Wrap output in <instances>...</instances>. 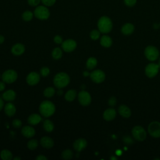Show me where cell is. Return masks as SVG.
Listing matches in <instances>:
<instances>
[{
	"label": "cell",
	"mask_w": 160,
	"mask_h": 160,
	"mask_svg": "<svg viewBox=\"0 0 160 160\" xmlns=\"http://www.w3.org/2000/svg\"><path fill=\"white\" fill-rule=\"evenodd\" d=\"M39 110L42 116L48 118L54 114L56 111V108L54 103L50 101L46 100L40 104Z\"/></svg>",
	"instance_id": "1"
},
{
	"label": "cell",
	"mask_w": 160,
	"mask_h": 160,
	"mask_svg": "<svg viewBox=\"0 0 160 160\" xmlns=\"http://www.w3.org/2000/svg\"><path fill=\"white\" fill-rule=\"evenodd\" d=\"M70 82V78L69 75L66 72H59L56 74L53 79L54 86L58 88L61 89L69 84Z\"/></svg>",
	"instance_id": "2"
},
{
	"label": "cell",
	"mask_w": 160,
	"mask_h": 160,
	"mask_svg": "<svg viewBox=\"0 0 160 160\" xmlns=\"http://www.w3.org/2000/svg\"><path fill=\"white\" fill-rule=\"evenodd\" d=\"M98 27L101 32L106 34L112 30V22L108 16H102L98 20Z\"/></svg>",
	"instance_id": "3"
},
{
	"label": "cell",
	"mask_w": 160,
	"mask_h": 160,
	"mask_svg": "<svg viewBox=\"0 0 160 160\" xmlns=\"http://www.w3.org/2000/svg\"><path fill=\"white\" fill-rule=\"evenodd\" d=\"M144 55L149 61H154L159 58V52L155 46H148L144 49Z\"/></svg>",
	"instance_id": "4"
},
{
	"label": "cell",
	"mask_w": 160,
	"mask_h": 160,
	"mask_svg": "<svg viewBox=\"0 0 160 160\" xmlns=\"http://www.w3.org/2000/svg\"><path fill=\"white\" fill-rule=\"evenodd\" d=\"M34 14L36 18L41 20H45L49 18L50 16V12L49 9L44 6H38L34 11Z\"/></svg>",
	"instance_id": "5"
},
{
	"label": "cell",
	"mask_w": 160,
	"mask_h": 160,
	"mask_svg": "<svg viewBox=\"0 0 160 160\" xmlns=\"http://www.w3.org/2000/svg\"><path fill=\"white\" fill-rule=\"evenodd\" d=\"M133 138L138 141H143L146 138V132L141 126H136L132 129Z\"/></svg>",
	"instance_id": "6"
},
{
	"label": "cell",
	"mask_w": 160,
	"mask_h": 160,
	"mask_svg": "<svg viewBox=\"0 0 160 160\" xmlns=\"http://www.w3.org/2000/svg\"><path fill=\"white\" fill-rule=\"evenodd\" d=\"M2 80L6 82V83H12L18 78V73L16 72V71L13 69H8L5 71L2 76H1Z\"/></svg>",
	"instance_id": "7"
},
{
	"label": "cell",
	"mask_w": 160,
	"mask_h": 160,
	"mask_svg": "<svg viewBox=\"0 0 160 160\" xmlns=\"http://www.w3.org/2000/svg\"><path fill=\"white\" fill-rule=\"evenodd\" d=\"M149 134L153 138H160V122L158 121L151 122L148 128Z\"/></svg>",
	"instance_id": "8"
},
{
	"label": "cell",
	"mask_w": 160,
	"mask_h": 160,
	"mask_svg": "<svg viewBox=\"0 0 160 160\" xmlns=\"http://www.w3.org/2000/svg\"><path fill=\"white\" fill-rule=\"evenodd\" d=\"M159 69V66L158 64L149 63L145 68V74L148 78H152L158 74Z\"/></svg>",
	"instance_id": "9"
},
{
	"label": "cell",
	"mask_w": 160,
	"mask_h": 160,
	"mask_svg": "<svg viewBox=\"0 0 160 160\" xmlns=\"http://www.w3.org/2000/svg\"><path fill=\"white\" fill-rule=\"evenodd\" d=\"M78 101L79 103L84 106H86L90 104L91 102V96L90 94L84 90H82L78 93Z\"/></svg>",
	"instance_id": "10"
},
{
	"label": "cell",
	"mask_w": 160,
	"mask_h": 160,
	"mask_svg": "<svg viewBox=\"0 0 160 160\" xmlns=\"http://www.w3.org/2000/svg\"><path fill=\"white\" fill-rule=\"evenodd\" d=\"M90 78L91 80L96 83H101L105 79V73L100 69H96L90 73Z\"/></svg>",
	"instance_id": "11"
},
{
	"label": "cell",
	"mask_w": 160,
	"mask_h": 160,
	"mask_svg": "<svg viewBox=\"0 0 160 160\" xmlns=\"http://www.w3.org/2000/svg\"><path fill=\"white\" fill-rule=\"evenodd\" d=\"M77 46L76 42L71 39H68L65 41H64L61 44V48L62 50H64L65 52H72L73 51Z\"/></svg>",
	"instance_id": "12"
},
{
	"label": "cell",
	"mask_w": 160,
	"mask_h": 160,
	"mask_svg": "<svg viewBox=\"0 0 160 160\" xmlns=\"http://www.w3.org/2000/svg\"><path fill=\"white\" fill-rule=\"evenodd\" d=\"M40 81V75L36 72H30L26 77V82L30 86L37 84Z\"/></svg>",
	"instance_id": "13"
},
{
	"label": "cell",
	"mask_w": 160,
	"mask_h": 160,
	"mask_svg": "<svg viewBox=\"0 0 160 160\" xmlns=\"http://www.w3.org/2000/svg\"><path fill=\"white\" fill-rule=\"evenodd\" d=\"M87 144H88V143L85 139L79 138V139L75 140V141L74 142L73 148L78 152H80L86 148Z\"/></svg>",
	"instance_id": "14"
},
{
	"label": "cell",
	"mask_w": 160,
	"mask_h": 160,
	"mask_svg": "<svg viewBox=\"0 0 160 160\" xmlns=\"http://www.w3.org/2000/svg\"><path fill=\"white\" fill-rule=\"evenodd\" d=\"M11 52L15 56H20L25 51V47L21 43H16L11 48Z\"/></svg>",
	"instance_id": "15"
},
{
	"label": "cell",
	"mask_w": 160,
	"mask_h": 160,
	"mask_svg": "<svg viewBox=\"0 0 160 160\" xmlns=\"http://www.w3.org/2000/svg\"><path fill=\"white\" fill-rule=\"evenodd\" d=\"M116 116V111L114 108H108L103 113V118L107 121H112Z\"/></svg>",
	"instance_id": "16"
},
{
	"label": "cell",
	"mask_w": 160,
	"mask_h": 160,
	"mask_svg": "<svg viewBox=\"0 0 160 160\" xmlns=\"http://www.w3.org/2000/svg\"><path fill=\"white\" fill-rule=\"evenodd\" d=\"M21 133L22 134L27 138H30L33 137L35 135L36 131L34 128H32L31 126H25L22 127L21 129Z\"/></svg>",
	"instance_id": "17"
},
{
	"label": "cell",
	"mask_w": 160,
	"mask_h": 160,
	"mask_svg": "<svg viewBox=\"0 0 160 160\" xmlns=\"http://www.w3.org/2000/svg\"><path fill=\"white\" fill-rule=\"evenodd\" d=\"M41 145L46 149H50L54 146V141L52 138L48 136H44L40 140Z\"/></svg>",
	"instance_id": "18"
},
{
	"label": "cell",
	"mask_w": 160,
	"mask_h": 160,
	"mask_svg": "<svg viewBox=\"0 0 160 160\" xmlns=\"http://www.w3.org/2000/svg\"><path fill=\"white\" fill-rule=\"evenodd\" d=\"M118 112L121 116L125 118H129L131 115V111L130 109L126 105H124V104H121L119 106Z\"/></svg>",
	"instance_id": "19"
},
{
	"label": "cell",
	"mask_w": 160,
	"mask_h": 160,
	"mask_svg": "<svg viewBox=\"0 0 160 160\" xmlns=\"http://www.w3.org/2000/svg\"><path fill=\"white\" fill-rule=\"evenodd\" d=\"M16 98V94L12 89H8L2 94V99L6 101H12Z\"/></svg>",
	"instance_id": "20"
},
{
	"label": "cell",
	"mask_w": 160,
	"mask_h": 160,
	"mask_svg": "<svg viewBox=\"0 0 160 160\" xmlns=\"http://www.w3.org/2000/svg\"><path fill=\"white\" fill-rule=\"evenodd\" d=\"M16 111V108L12 103L8 102L4 106V112L9 117L13 116L15 114Z\"/></svg>",
	"instance_id": "21"
},
{
	"label": "cell",
	"mask_w": 160,
	"mask_h": 160,
	"mask_svg": "<svg viewBox=\"0 0 160 160\" xmlns=\"http://www.w3.org/2000/svg\"><path fill=\"white\" fill-rule=\"evenodd\" d=\"M42 120L41 116L38 114H32L29 116L28 118V122L31 125H36L39 124Z\"/></svg>",
	"instance_id": "22"
},
{
	"label": "cell",
	"mask_w": 160,
	"mask_h": 160,
	"mask_svg": "<svg viewBox=\"0 0 160 160\" xmlns=\"http://www.w3.org/2000/svg\"><path fill=\"white\" fill-rule=\"evenodd\" d=\"M134 30V26L131 23H126L124 24L122 28H121V32L124 35H130L131 34Z\"/></svg>",
	"instance_id": "23"
},
{
	"label": "cell",
	"mask_w": 160,
	"mask_h": 160,
	"mask_svg": "<svg viewBox=\"0 0 160 160\" xmlns=\"http://www.w3.org/2000/svg\"><path fill=\"white\" fill-rule=\"evenodd\" d=\"M112 41L110 36L108 35H103L100 39V44L104 48H109L112 45Z\"/></svg>",
	"instance_id": "24"
},
{
	"label": "cell",
	"mask_w": 160,
	"mask_h": 160,
	"mask_svg": "<svg viewBox=\"0 0 160 160\" xmlns=\"http://www.w3.org/2000/svg\"><path fill=\"white\" fill-rule=\"evenodd\" d=\"M77 96V92L75 89H69L64 95V98L67 101L71 102L74 101Z\"/></svg>",
	"instance_id": "25"
},
{
	"label": "cell",
	"mask_w": 160,
	"mask_h": 160,
	"mask_svg": "<svg viewBox=\"0 0 160 160\" xmlns=\"http://www.w3.org/2000/svg\"><path fill=\"white\" fill-rule=\"evenodd\" d=\"M97 64H98L97 59L94 57H91V58L88 59L86 65L87 69H88L89 70H91V69H93L94 68H96Z\"/></svg>",
	"instance_id": "26"
},
{
	"label": "cell",
	"mask_w": 160,
	"mask_h": 160,
	"mask_svg": "<svg viewBox=\"0 0 160 160\" xmlns=\"http://www.w3.org/2000/svg\"><path fill=\"white\" fill-rule=\"evenodd\" d=\"M43 128L46 132H51L54 129V124L51 120L46 119L43 122Z\"/></svg>",
	"instance_id": "27"
},
{
	"label": "cell",
	"mask_w": 160,
	"mask_h": 160,
	"mask_svg": "<svg viewBox=\"0 0 160 160\" xmlns=\"http://www.w3.org/2000/svg\"><path fill=\"white\" fill-rule=\"evenodd\" d=\"M1 158L3 160H11L12 158V154L11 152L8 149H3L0 154Z\"/></svg>",
	"instance_id": "28"
},
{
	"label": "cell",
	"mask_w": 160,
	"mask_h": 160,
	"mask_svg": "<svg viewBox=\"0 0 160 160\" xmlns=\"http://www.w3.org/2000/svg\"><path fill=\"white\" fill-rule=\"evenodd\" d=\"M62 56V51L59 48H54L52 51V57L54 59H59L61 58Z\"/></svg>",
	"instance_id": "29"
},
{
	"label": "cell",
	"mask_w": 160,
	"mask_h": 160,
	"mask_svg": "<svg viewBox=\"0 0 160 160\" xmlns=\"http://www.w3.org/2000/svg\"><path fill=\"white\" fill-rule=\"evenodd\" d=\"M54 94L55 89L52 87H48L43 91V94L46 98H51L54 95Z\"/></svg>",
	"instance_id": "30"
},
{
	"label": "cell",
	"mask_w": 160,
	"mask_h": 160,
	"mask_svg": "<svg viewBox=\"0 0 160 160\" xmlns=\"http://www.w3.org/2000/svg\"><path fill=\"white\" fill-rule=\"evenodd\" d=\"M72 156L73 152L70 149H66L61 153V156L64 159H71Z\"/></svg>",
	"instance_id": "31"
},
{
	"label": "cell",
	"mask_w": 160,
	"mask_h": 160,
	"mask_svg": "<svg viewBox=\"0 0 160 160\" xmlns=\"http://www.w3.org/2000/svg\"><path fill=\"white\" fill-rule=\"evenodd\" d=\"M38 142L36 139H31L29 140L28 143H27V147L29 149L31 150V151H33L35 149H36V148L38 147Z\"/></svg>",
	"instance_id": "32"
},
{
	"label": "cell",
	"mask_w": 160,
	"mask_h": 160,
	"mask_svg": "<svg viewBox=\"0 0 160 160\" xmlns=\"http://www.w3.org/2000/svg\"><path fill=\"white\" fill-rule=\"evenodd\" d=\"M33 18V13L30 11H26L22 14V18L25 21H30Z\"/></svg>",
	"instance_id": "33"
},
{
	"label": "cell",
	"mask_w": 160,
	"mask_h": 160,
	"mask_svg": "<svg viewBox=\"0 0 160 160\" xmlns=\"http://www.w3.org/2000/svg\"><path fill=\"white\" fill-rule=\"evenodd\" d=\"M100 31L97 29H93L90 32V38L92 40H97L100 37Z\"/></svg>",
	"instance_id": "34"
},
{
	"label": "cell",
	"mask_w": 160,
	"mask_h": 160,
	"mask_svg": "<svg viewBox=\"0 0 160 160\" xmlns=\"http://www.w3.org/2000/svg\"><path fill=\"white\" fill-rule=\"evenodd\" d=\"M50 72V70L48 67H42L40 69V74L43 77H46L49 75Z\"/></svg>",
	"instance_id": "35"
},
{
	"label": "cell",
	"mask_w": 160,
	"mask_h": 160,
	"mask_svg": "<svg viewBox=\"0 0 160 160\" xmlns=\"http://www.w3.org/2000/svg\"><path fill=\"white\" fill-rule=\"evenodd\" d=\"M12 124L15 128H19L22 126V122L19 119H15L12 121Z\"/></svg>",
	"instance_id": "36"
},
{
	"label": "cell",
	"mask_w": 160,
	"mask_h": 160,
	"mask_svg": "<svg viewBox=\"0 0 160 160\" xmlns=\"http://www.w3.org/2000/svg\"><path fill=\"white\" fill-rule=\"evenodd\" d=\"M56 0H41V2L46 6H51L56 2Z\"/></svg>",
	"instance_id": "37"
},
{
	"label": "cell",
	"mask_w": 160,
	"mask_h": 160,
	"mask_svg": "<svg viewBox=\"0 0 160 160\" xmlns=\"http://www.w3.org/2000/svg\"><path fill=\"white\" fill-rule=\"evenodd\" d=\"M123 141L125 144H126L128 145H131L133 143L132 139L129 136H124L123 138Z\"/></svg>",
	"instance_id": "38"
},
{
	"label": "cell",
	"mask_w": 160,
	"mask_h": 160,
	"mask_svg": "<svg viewBox=\"0 0 160 160\" xmlns=\"http://www.w3.org/2000/svg\"><path fill=\"white\" fill-rule=\"evenodd\" d=\"M116 102H117V100H116V98L115 97H111L109 100H108V104L111 106V107H113L116 104Z\"/></svg>",
	"instance_id": "39"
},
{
	"label": "cell",
	"mask_w": 160,
	"mask_h": 160,
	"mask_svg": "<svg viewBox=\"0 0 160 160\" xmlns=\"http://www.w3.org/2000/svg\"><path fill=\"white\" fill-rule=\"evenodd\" d=\"M136 1L137 0H124V2L126 6L129 7H132L136 4Z\"/></svg>",
	"instance_id": "40"
},
{
	"label": "cell",
	"mask_w": 160,
	"mask_h": 160,
	"mask_svg": "<svg viewBox=\"0 0 160 160\" xmlns=\"http://www.w3.org/2000/svg\"><path fill=\"white\" fill-rule=\"evenodd\" d=\"M54 41L56 44H62V42H63L62 41V38L61 36H59V35H56L54 36Z\"/></svg>",
	"instance_id": "41"
},
{
	"label": "cell",
	"mask_w": 160,
	"mask_h": 160,
	"mask_svg": "<svg viewBox=\"0 0 160 160\" xmlns=\"http://www.w3.org/2000/svg\"><path fill=\"white\" fill-rule=\"evenodd\" d=\"M41 0H28V4L31 6H38Z\"/></svg>",
	"instance_id": "42"
},
{
	"label": "cell",
	"mask_w": 160,
	"mask_h": 160,
	"mask_svg": "<svg viewBox=\"0 0 160 160\" xmlns=\"http://www.w3.org/2000/svg\"><path fill=\"white\" fill-rule=\"evenodd\" d=\"M36 160H47L48 158L44 156V155H42V154H40L39 156H38L36 158Z\"/></svg>",
	"instance_id": "43"
},
{
	"label": "cell",
	"mask_w": 160,
	"mask_h": 160,
	"mask_svg": "<svg viewBox=\"0 0 160 160\" xmlns=\"http://www.w3.org/2000/svg\"><path fill=\"white\" fill-rule=\"evenodd\" d=\"M6 87L5 85V82L2 81H0V91H2L3 90H4Z\"/></svg>",
	"instance_id": "44"
},
{
	"label": "cell",
	"mask_w": 160,
	"mask_h": 160,
	"mask_svg": "<svg viewBox=\"0 0 160 160\" xmlns=\"http://www.w3.org/2000/svg\"><path fill=\"white\" fill-rule=\"evenodd\" d=\"M3 106H4V102H3V101H2V99H1V98H0V111H1V109H2Z\"/></svg>",
	"instance_id": "45"
},
{
	"label": "cell",
	"mask_w": 160,
	"mask_h": 160,
	"mask_svg": "<svg viewBox=\"0 0 160 160\" xmlns=\"http://www.w3.org/2000/svg\"><path fill=\"white\" fill-rule=\"evenodd\" d=\"M4 41V38L3 36L0 35V44H2Z\"/></svg>",
	"instance_id": "46"
},
{
	"label": "cell",
	"mask_w": 160,
	"mask_h": 160,
	"mask_svg": "<svg viewBox=\"0 0 160 160\" xmlns=\"http://www.w3.org/2000/svg\"><path fill=\"white\" fill-rule=\"evenodd\" d=\"M116 155H118V156H120V155L122 154V151H120L119 149H118V150L116 151Z\"/></svg>",
	"instance_id": "47"
},
{
	"label": "cell",
	"mask_w": 160,
	"mask_h": 160,
	"mask_svg": "<svg viewBox=\"0 0 160 160\" xmlns=\"http://www.w3.org/2000/svg\"><path fill=\"white\" fill-rule=\"evenodd\" d=\"M83 75H84V76H85V77H86V76H89V75H90V74L88 72V71H84L83 72Z\"/></svg>",
	"instance_id": "48"
},
{
	"label": "cell",
	"mask_w": 160,
	"mask_h": 160,
	"mask_svg": "<svg viewBox=\"0 0 160 160\" xmlns=\"http://www.w3.org/2000/svg\"><path fill=\"white\" fill-rule=\"evenodd\" d=\"M62 94V91L61 90H59V91H58V95L61 96Z\"/></svg>",
	"instance_id": "49"
},
{
	"label": "cell",
	"mask_w": 160,
	"mask_h": 160,
	"mask_svg": "<svg viewBox=\"0 0 160 160\" xmlns=\"http://www.w3.org/2000/svg\"><path fill=\"white\" fill-rule=\"evenodd\" d=\"M110 159H117V158H116L115 156H111V157L110 158Z\"/></svg>",
	"instance_id": "50"
},
{
	"label": "cell",
	"mask_w": 160,
	"mask_h": 160,
	"mask_svg": "<svg viewBox=\"0 0 160 160\" xmlns=\"http://www.w3.org/2000/svg\"><path fill=\"white\" fill-rule=\"evenodd\" d=\"M20 160L21 159V158H19V157H16L14 158V160Z\"/></svg>",
	"instance_id": "51"
},
{
	"label": "cell",
	"mask_w": 160,
	"mask_h": 160,
	"mask_svg": "<svg viewBox=\"0 0 160 160\" xmlns=\"http://www.w3.org/2000/svg\"><path fill=\"white\" fill-rule=\"evenodd\" d=\"M158 65L159 66V68H160V58H159V62H158Z\"/></svg>",
	"instance_id": "52"
},
{
	"label": "cell",
	"mask_w": 160,
	"mask_h": 160,
	"mask_svg": "<svg viewBox=\"0 0 160 160\" xmlns=\"http://www.w3.org/2000/svg\"><path fill=\"white\" fill-rule=\"evenodd\" d=\"M0 78H1V75H0Z\"/></svg>",
	"instance_id": "53"
}]
</instances>
